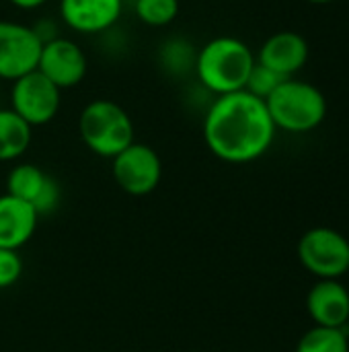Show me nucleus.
I'll use <instances>...</instances> for the list:
<instances>
[{"instance_id":"f257e3e1","label":"nucleus","mask_w":349,"mask_h":352,"mask_svg":"<svg viewBox=\"0 0 349 352\" xmlns=\"http://www.w3.org/2000/svg\"><path fill=\"white\" fill-rule=\"evenodd\" d=\"M202 130L210 153L232 165L261 159L278 132L265 101L245 89L214 97L204 113Z\"/></svg>"},{"instance_id":"f03ea898","label":"nucleus","mask_w":349,"mask_h":352,"mask_svg":"<svg viewBox=\"0 0 349 352\" xmlns=\"http://www.w3.org/2000/svg\"><path fill=\"white\" fill-rule=\"evenodd\" d=\"M255 62L253 50L243 39L218 35L197 47L193 74L208 93L220 97L243 91Z\"/></svg>"},{"instance_id":"7ed1b4c3","label":"nucleus","mask_w":349,"mask_h":352,"mask_svg":"<svg viewBox=\"0 0 349 352\" xmlns=\"http://www.w3.org/2000/svg\"><path fill=\"white\" fill-rule=\"evenodd\" d=\"M78 134L84 146L103 159H113L136 142L130 113L111 99H95L82 107L78 116Z\"/></svg>"},{"instance_id":"20e7f679","label":"nucleus","mask_w":349,"mask_h":352,"mask_svg":"<svg viewBox=\"0 0 349 352\" xmlns=\"http://www.w3.org/2000/svg\"><path fill=\"white\" fill-rule=\"evenodd\" d=\"M267 111L276 130L304 134L319 128L327 116L323 91L306 80L286 78L267 99Z\"/></svg>"},{"instance_id":"39448f33","label":"nucleus","mask_w":349,"mask_h":352,"mask_svg":"<svg viewBox=\"0 0 349 352\" xmlns=\"http://www.w3.org/2000/svg\"><path fill=\"white\" fill-rule=\"evenodd\" d=\"M298 260L319 280H337L349 270V239L329 227L311 229L298 241Z\"/></svg>"},{"instance_id":"423d86ee","label":"nucleus","mask_w":349,"mask_h":352,"mask_svg":"<svg viewBox=\"0 0 349 352\" xmlns=\"http://www.w3.org/2000/svg\"><path fill=\"white\" fill-rule=\"evenodd\" d=\"M62 105V91L39 70L16 78L10 87V109L31 128L49 124Z\"/></svg>"},{"instance_id":"0eeeda50","label":"nucleus","mask_w":349,"mask_h":352,"mask_svg":"<svg viewBox=\"0 0 349 352\" xmlns=\"http://www.w3.org/2000/svg\"><path fill=\"white\" fill-rule=\"evenodd\" d=\"M111 173L115 184L130 196H148L163 177V163L158 153L144 144L132 142L111 159Z\"/></svg>"},{"instance_id":"6e6552de","label":"nucleus","mask_w":349,"mask_h":352,"mask_svg":"<svg viewBox=\"0 0 349 352\" xmlns=\"http://www.w3.org/2000/svg\"><path fill=\"white\" fill-rule=\"evenodd\" d=\"M41 45L31 25L0 19V80L14 82L37 70Z\"/></svg>"},{"instance_id":"1a4fd4ad","label":"nucleus","mask_w":349,"mask_h":352,"mask_svg":"<svg viewBox=\"0 0 349 352\" xmlns=\"http://www.w3.org/2000/svg\"><path fill=\"white\" fill-rule=\"evenodd\" d=\"M37 70L60 91H64L74 89L84 80L88 72V60L80 43L60 35L41 45Z\"/></svg>"},{"instance_id":"9d476101","label":"nucleus","mask_w":349,"mask_h":352,"mask_svg":"<svg viewBox=\"0 0 349 352\" xmlns=\"http://www.w3.org/2000/svg\"><path fill=\"white\" fill-rule=\"evenodd\" d=\"M123 4L125 0H58V14L78 35H103L115 29Z\"/></svg>"},{"instance_id":"9b49d317","label":"nucleus","mask_w":349,"mask_h":352,"mask_svg":"<svg viewBox=\"0 0 349 352\" xmlns=\"http://www.w3.org/2000/svg\"><path fill=\"white\" fill-rule=\"evenodd\" d=\"M6 192L35 208L37 214H47L60 204V186L41 167L19 163L6 177Z\"/></svg>"},{"instance_id":"f8f14e48","label":"nucleus","mask_w":349,"mask_h":352,"mask_svg":"<svg viewBox=\"0 0 349 352\" xmlns=\"http://www.w3.org/2000/svg\"><path fill=\"white\" fill-rule=\"evenodd\" d=\"M255 58L274 72L292 78L309 60V41L296 31H278L263 41Z\"/></svg>"},{"instance_id":"ddd939ff","label":"nucleus","mask_w":349,"mask_h":352,"mask_svg":"<svg viewBox=\"0 0 349 352\" xmlns=\"http://www.w3.org/2000/svg\"><path fill=\"white\" fill-rule=\"evenodd\" d=\"M306 309L315 326L346 328L349 322V291L339 280H319L306 295Z\"/></svg>"},{"instance_id":"4468645a","label":"nucleus","mask_w":349,"mask_h":352,"mask_svg":"<svg viewBox=\"0 0 349 352\" xmlns=\"http://www.w3.org/2000/svg\"><path fill=\"white\" fill-rule=\"evenodd\" d=\"M39 214L35 208L8 192L0 196V248L2 250H21L31 241L37 229Z\"/></svg>"},{"instance_id":"2eb2a0df","label":"nucleus","mask_w":349,"mask_h":352,"mask_svg":"<svg viewBox=\"0 0 349 352\" xmlns=\"http://www.w3.org/2000/svg\"><path fill=\"white\" fill-rule=\"evenodd\" d=\"M33 128L10 107L0 109V163L21 159L31 146Z\"/></svg>"},{"instance_id":"dca6fc26","label":"nucleus","mask_w":349,"mask_h":352,"mask_svg":"<svg viewBox=\"0 0 349 352\" xmlns=\"http://www.w3.org/2000/svg\"><path fill=\"white\" fill-rule=\"evenodd\" d=\"M197 58V47L187 37H167L156 52L158 66L169 76H187L193 72Z\"/></svg>"},{"instance_id":"f3484780","label":"nucleus","mask_w":349,"mask_h":352,"mask_svg":"<svg viewBox=\"0 0 349 352\" xmlns=\"http://www.w3.org/2000/svg\"><path fill=\"white\" fill-rule=\"evenodd\" d=\"M296 352H349V338L346 328L315 326L298 340Z\"/></svg>"},{"instance_id":"a211bd4d","label":"nucleus","mask_w":349,"mask_h":352,"mask_svg":"<svg viewBox=\"0 0 349 352\" xmlns=\"http://www.w3.org/2000/svg\"><path fill=\"white\" fill-rule=\"evenodd\" d=\"M181 10L179 0H134V14L146 27H167Z\"/></svg>"},{"instance_id":"6ab92c4d","label":"nucleus","mask_w":349,"mask_h":352,"mask_svg":"<svg viewBox=\"0 0 349 352\" xmlns=\"http://www.w3.org/2000/svg\"><path fill=\"white\" fill-rule=\"evenodd\" d=\"M284 80H286V76H282V74L274 72L272 68L255 62V66H253V70H251V74L247 78L245 91L265 101Z\"/></svg>"},{"instance_id":"aec40b11","label":"nucleus","mask_w":349,"mask_h":352,"mask_svg":"<svg viewBox=\"0 0 349 352\" xmlns=\"http://www.w3.org/2000/svg\"><path fill=\"white\" fill-rule=\"evenodd\" d=\"M23 274V260L16 250L0 248V289L12 287Z\"/></svg>"},{"instance_id":"412c9836","label":"nucleus","mask_w":349,"mask_h":352,"mask_svg":"<svg viewBox=\"0 0 349 352\" xmlns=\"http://www.w3.org/2000/svg\"><path fill=\"white\" fill-rule=\"evenodd\" d=\"M31 27H33V31H35V35L39 37L41 43L60 37V25H58L53 19H39V21H35Z\"/></svg>"},{"instance_id":"4be33fe9","label":"nucleus","mask_w":349,"mask_h":352,"mask_svg":"<svg viewBox=\"0 0 349 352\" xmlns=\"http://www.w3.org/2000/svg\"><path fill=\"white\" fill-rule=\"evenodd\" d=\"M8 2L19 10H37L43 4H47L49 0H8Z\"/></svg>"},{"instance_id":"5701e85b","label":"nucleus","mask_w":349,"mask_h":352,"mask_svg":"<svg viewBox=\"0 0 349 352\" xmlns=\"http://www.w3.org/2000/svg\"><path fill=\"white\" fill-rule=\"evenodd\" d=\"M306 2H313V4H327V2H333V0H306Z\"/></svg>"}]
</instances>
